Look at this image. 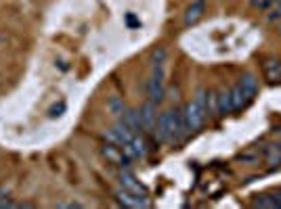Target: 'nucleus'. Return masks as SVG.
Returning a JSON list of instances; mask_svg holds the SVG:
<instances>
[{"label": "nucleus", "mask_w": 281, "mask_h": 209, "mask_svg": "<svg viewBox=\"0 0 281 209\" xmlns=\"http://www.w3.org/2000/svg\"><path fill=\"white\" fill-rule=\"evenodd\" d=\"M57 207H70V209H80L82 205L74 201V203H57Z\"/></svg>", "instance_id": "nucleus-20"}, {"label": "nucleus", "mask_w": 281, "mask_h": 209, "mask_svg": "<svg viewBox=\"0 0 281 209\" xmlns=\"http://www.w3.org/2000/svg\"><path fill=\"white\" fill-rule=\"evenodd\" d=\"M240 159H242V161H256V155H248V153H246V155H242Z\"/></svg>", "instance_id": "nucleus-22"}, {"label": "nucleus", "mask_w": 281, "mask_h": 209, "mask_svg": "<svg viewBox=\"0 0 281 209\" xmlns=\"http://www.w3.org/2000/svg\"><path fill=\"white\" fill-rule=\"evenodd\" d=\"M277 3H281V0H273V5H277Z\"/></svg>", "instance_id": "nucleus-24"}, {"label": "nucleus", "mask_w": 281, "mask_h": 209, "mask_svg": "<svg viewBox=\"0 0 281 209\" xmlns=\"http://www.w3.org/2000/svg\"><path fill=\"white\" fill-rule=\"evenodd\" d=\"M277 32H279V36H281V26H279V30H277Z\"/></svg>", "instance_id": "nucleus-25"}, {"label": "nucleus", "mask_w": 281, "mask_h": 209, "mask_svg": "<svg viewBox=\"0 0 281 209\" xmlns=\"http://www.w3.org/2000/svg\"><path fill=\"white\" fill-rule=\"evenodd\" d=\"M204 0H196L189 9H187V13H185V23L187 26H196V23L204 17Z\"/></svg>", "instance_id": "nucleus-9"}, {"label": "nucleus", "mask_w": 281, "mask_h": 209, "mask_svg": "<svg viewBox=\"0 0 281 209\" xmlns=\"http://www.w3.org/2000/svg\"><path fill=\"white\" fill-rule=\"evenodd\" d=\"M120 184H122V189H126L128 193L147 199V189L143 187V184H141L131 172H122V174H120Z\"/></svg>", "instance_id": "nucleus-5"}, {"label": "nucleus", "mask_w": 281, "mask_h": 209, "mask_svg": "<svg viewBox=\"0 0 281 209\" xmlns=\"http://www.w3.org/2000/svg\"><path fill=\"white\" fill-rule=\"evenodd\" d=\"M252 3V7L254 9H261V11H265V9H269V7H273V0H250Z\"/></svg>", "instance_id": "nucleus-17"}, {"label": "nucleus", "mask_w": 281, "mask_h": 209, "mask_svg": "<svg viewBox=\"0 0 281 209\" xmlns=\"http://www.w3.org/2000/svg\"><path fill=\"white\" fill-rule=\"evenodd\" d=\"M63 111H66V103H59L57 107L51 109V118H57V115H61Z\"/></svg>", "instance_id": "nucleus-19"}, {"label": "nucleus", "mask_w": 281, "mask_h": 209, "mask_svg": "<svg viewBox=\"0 0 281 209\" xmlns=\"http://www.w3.org/2000/svg\"><path fill=\"white\" fill-rule=\"evenodd\" d=\"M139 118H141V126H143V132H156V126H158V109H156V103H147L139 109Z\"/></svg>", "instance_id": "nucleus-4"}, {"label": "nucleus", "mask_w": 281, "mask_h": 209, "mask_svg": "<svg viewBox=\"0 0 281 209\" xmlns=\"http://www.w3.org/2000/svg\"><path fill=\"white\" fill-rule=\"evenodd\" d=\"M126 21H128V26H133V28H137V26H139V21L135 19V15H128V17H126Z\"/></svg>", "instance_id": "nucleus-21"}, {"label": "nucleus", "mask_w": 281, "mask_h": 209, "mask_svg": "<svg viewBox=\"0 0 281 209\" xmlns=\"http://www.w3.org/2000/svg\"><path fill=\"white\" fill-rule=\"evenodd\" d=\"M254 207H277V203H275L273 195H263L254 201Z\"/></svg>", "instance_id": "nucleus-14"}, {"label": "nucleus", "mask_w": 281, "mask_h": 209, "mask_svg": "<svg viewBox=\"0 0 281 209\" xmlns=\"http://www.w3.org/2000/svg\"><path fill=\"white\" fill-rule=\"evenodd\" d=\"M131 147L135 149V153H137V157H147V151H149V147H147V143L143 141V136L141 134H135L133 136V141H131Z\"/></svg>", "instance_id": "nucleus-13"}, {"label": "nucleus", "mask_w": 281, "mask_h": 209, "mask_svg": "<svg viewBox=\"0 0 281 209\" xmlns=\"http://www.w3.org/2000/svg\"><path fill=\"white\" fill-rule=\"evenodd\" d=\"M110 109H112V113L116 115V118H122V115H124V103L118 99V97H114L112 101H110Z\"/></svg>", "instance_id": "nucleus-15"}, {"label": "nucleus", "mask_w": 281, "mask_h": 209, "mask_svg": "<svg viewBox=\"0 0 281 209\" xmlns=\"http://www.w3.org/2000/svg\"><path fill=\"white\" fill-rule=\"evenodd\" d=\"M231 101H233V111H242L244 107H248V103H250L252 99L244 92V88L240 86V82H237V84L231 88Z\"/></svg>", "instance_id": "nucleus-7"}, {"label": "nucleus", "mask_w": 281, "mask_h": 209, "mask_svg": "<svg viewBox=\"0 0 281 209\" xmlns=\"http://www.w3.org/2000/svg\"><path fill=\"white\" fill-rule=\"evenodd\" d=\"M164 59H166V51L164 49H158V51H154V55H151V63H154V65H162Z\"/></svg>", "instance_id": "nucleus-16"}, {"label": "nucleus", "mask_w": 281, "mask_h": 209, "mask_svg": "<svg viewBox=\"0 0 281 209\" xmlns=\"http://www.w3.org/2000/svg\"><path fill=\"white\" fill-rule=\"evenodd\" d=\"M183 115H185V124H187V130H189V132L202 130V126H204V122H206V118H208V113H206L196 101H191V103L185 105Z\"/></svg>", "instance_id": "nucleus-1"}, {"label": "nucleus", "mask_w": 281, "mask_h": 209, "mask_svg": "<svg viewBox=\"0 0 281 209\" xmlns=\"http://www.w3.org/2000/svg\"><path fill=\"white\" fill-rule=\"evenodd\" d=\"M122 122L128 130H133L135 134H143V126H141V118H139V111L133 109H126L122 115Z\"/></svg>", "instance_id": "nucleus-8"}, {"label": "nucleus", "mask_w": 281, "mask_h": 209, "mask_svg": "<svg viewBox=\"0 0 281 209\" xmlns=\"http://www.w3.org/2000/svg\"><path fill=\"white\" fill-rule=\"evenodd\" d=\"M116 199H118V201H120L124 207H135V209L149 207V201H147L145 197H137V195H133V193H128L126 189L118 191V193H116Z\"/></svg>", "instance_id": "nucleus-6"}, {"label": "nucleus", "mask_w": 281, "mask_h": 209, "mask_svg": "<svg viewBox=\"0 0 281 209\" xmlns=\"http://www.w3.org/2000/svg\"><path fill=\"white\" fill-rule=\"evenodd\" d=\"M9 193H7V189L5 187H0V199H3V197H7Z\"/></svg>", "instance_id": "nucleus-23"}, {"label": "nucleus", "mask_w": 281, "mask_h": 209, "mask_svg": "<svg viewBox=\"0 0 281 209\" xmlns=\"http://www.w3.org/2000/svg\"><path fill=\"white\" fill-rule=\"evenodd\" d=\"M0 44H3V38H0Z\"/></svg>", "instance_id": "nucleus-26"}, {"label": "nucleus", "mask_w": 281, "mask_h": 209, "mask_svg": "<svg viewBox=\"0 0 281 209\" xmlns=\"http://www.w3.org/2000/svg\"><path fill=\"white\" fill-rule=\"evenodd\" d=\"M147 95L151 103H162L164 101V74H162V65H154V74H151L147 82Z\"/></svg>", "instance_id": "nucleus-2"}, {"label": "nucleus", "mask_w": 281, "mask_h": 209, "mask_svg": "<svg viewBox=\"0 0 281 209\" xmlns=\"http://www.w3.org/2000/svg\"><path fill=\"white\" fill-rule=\"evenodd\" d=\"M277 19H281V3L273 5V11L269 13V21H277Z\"/></svg>", "instance_id": "nucleus-18"}, {"label": "nucleus", "mask_w": 281, "mask_h": 209, "mask_svg": "<svg viewBox=\"0 0 281 209\" xmlns=\"http://www.w3.org/2000/svg\"><path fill=\"white\" fill-rule=\"evenodd\" d=\"M216 101H219V113L227 115L233 111V101H231V90H221L216 95Z\"/></svg>", "instance_id": "nucleus-11"}, {"label": "nucleus", "mask_w": 281, "mask_h": 209, "mask_svg": "<svg viewBox=\"0 0 281 209\" xmlns=\"http://www.w3.org/2000/svg\"><path fill=\"white\" fill-rule=\"evenodd\" d=\"M240 86L244 88V92L250 97V99H254L256 97V92H258V80L252 76V74H246V76H242V80H240Z\"/></svg>", "instance_id": "nucleus-12"}, {"label": "nucleus", "mask_w": 281, "mask_h": 209, "mask_svg": "<svg viewBox=\"0 0 281 209\" xmlns=\"http://www.w3.org/2000/svg\"><path fill=\"white\" fill-rule=\"evenodd\" d=\"M101 155L107 159V164H114V166H120V168H128V166H131V159L124 155V151H122L120 145L107 143L105 147H101Z\"/></svg>", "instance_id": "nucleus-3"}, {"label": "nucleus", "mask_w": 281, "mask_h": 209, "mask_svg": "<svg viewBox=\"0 0 281 209\" xmlns=\"http://www.w3.org/2000/svg\"><path fill=\"white\" fill-rule=\"evenodd\" d=\"M265 78L269 82H281V61L277 59H269L265 61Z\"/></svg>", "instance_id": "nucleus-10"}]
</instances>
